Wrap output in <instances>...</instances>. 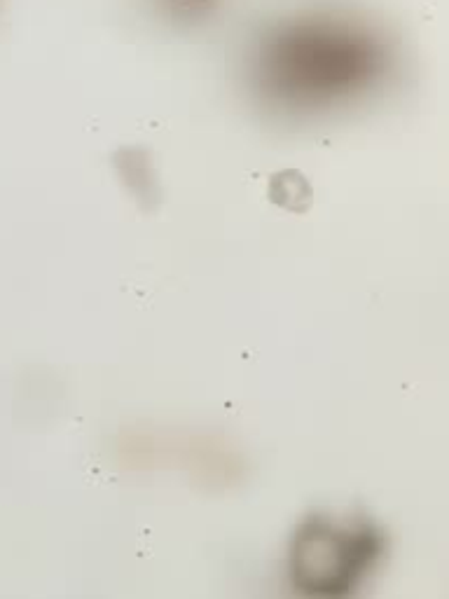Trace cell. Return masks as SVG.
<instances>
[{
    "label": "cell",
    "instance_id": "1",
    "mask_svg": "<svg viewBox=\"0 0 449 599\" xmlns=\"http://www.w3.org/2000/svg\"><path fill=\"white\" fill-rule=\"evenodd\" d=\"M297 571L302 585L309 583L314 592H337L347 590L354 581L356 569L365 567L377 550L372 536H354V532H340L328 522H319V529L297 534Z\"/></svg>",
    "mask_w": 449,
    "mask_h": 599
},
{
    "label": "cell",
    "instance_id": "2",
    "mask_svg": "<svg viewBox=\"0 0 449 599\" xmlns=\"http://www.w3.org/2000/svg\"><path fill=\"white\" fill-rule=\"evenodd\" d=\"M269 202L293 213H305L314 202L312 185L300 171H279L269 178Z\"/></svg>",
    "mask_w": 449,
    "mask_h": 599
}]
</instances>
